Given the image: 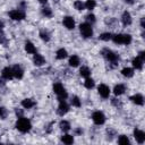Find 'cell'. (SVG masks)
Masks as SVG:
<instances>
[{
  "label": "cell",
  "instance_id": "1",
  "mask_svg": "<svg viewBox=\"0 0 145 145\" xmlns=\"http://www.w3.org/2000/svg\"><path fill=\"white\" fill-rule=\"evenodd\" d=\"M15 127L18 131L25 134V133H28L31 129H32V122L28 118H25L24 116L20 117V118H17V121L15 123Z\"/></svg>",
  "mask_w": 145,
  "mask_h": 145
},
{
  "label": "cell",
  "instance_id": "2",
  "mask_svg": "<svg viewBox=\"0 0 145 145\" xmlns=\"http://www.w3.org/2000/svg\"><path fill=\"white\" fill-rule=\"evenodd\" d=\"M114 44H118V45H129L133 41V37L130 34H122V33H118V34H114L112 35V39Z\"/></svg>",
  "mask_w": 145,
  "mask_h": 145
},
{
  "label": "cell",
  "instance_id": "3",
  "mask_svg": "<svg viewBox=\"0 0 145 145\" xmlns=\"http://www.w3.org/2000/svg\"><path fill=\"white\" fill-rule=\"evenodd\" d=\"M52 89H53L54 94L58 96V100L59 101L60 100H66L68 97V93H67L65 86L61 83H59V82L58 83H54L53 86H52Z\"/></svg>",
  "mask_w": 145,
  "mask_h": 145
},
{
  "label": "cell",
  "instance_id": "4",
  "mask_svg": "<svg viewBox=\"0 0 145 145\" xmlns=\"http://www.w3.org/2000/svg\"><path fill=\"white\" fill-rule=\"evenodd\" d=\"M79 33L84 39H91L93 36V27L92 24L85 22L79 25Z\"/></svg>",
  "mask_w": 145,
  "mask_h": 145
},
{
  "label": "cell",
  "instance_id": "5",
  "mask_svg": "<svg viewBox=\"0 0 145 145\" xmlns=\"http://www.w3.org/2000/svg\"><path fill=\"white\" fill-rule=\"evenodd\" d=\"M101 54L103 56V58L109 61V62H118L119 61V54L116 53L114 51L110 50V49H103L101 51Z\"/></svg>",
  "mask_w": 145,
  "mask_h": 145
},
{
  "label": "cell",
  "instance_id": "6",
  "mask_svg": "<svg viewBox=\"0 0 145 145\" xmlns=\"http://www.w3.org/2000/svg\"><path fill=\"white\" fill-rule=\"evenodd\" d=\"M8 16L10 17V19L12 20H16V22H20L23 20L25 17H26V14H25V10L24 9H12L8 12Z\"/></svg>",
  "mask_w": 145,
  "mask_h": 145
},
{
  "label": "cell",
  "instance_id": "7",
  "mask_svg": "<svg viewBox=\"0 0 145 145\" xmlns=\"http://www.w3.org/2000/svg\"><path fill=\"white\" fill-rule=\"evenodd\" d=\"M105 114L102 112V111H100V110H96V111H94L93 113H92V120H93V122L95 123V125H97V126H101V125H103L104 122H105Z\"/></svg>",
  "mask_w": 145,
  "mask_h": 145
},
{
  "label": "cell",
  "instance_id": "8",
  "mask_svg": "<svg viewBox=\"0 0 145 145\" xmlns=\"http://www.w3.org/2000/svg\"><path fill=\"white\" fill-rule=\"evenodd\" d=\"M69 112V104L66 102V100H60L58 108H57V113L61 117H63L65 114H67Z\"/></svg>",
  "mask_w": 145,
  "mask_h": 145
},
{
  "label": "cell",
  "instance_id": "9",
  "mask_svg": "<svg viewBox=\"0 0 145 145\" xmlns=\"http://www.w3.org/2000/svg\"><path fill=\"white\" fill-rule=\"evenodd\" d=\"M110 92H111L110 87L108 85H105V84H100L99 87H97V93L103 99H108L110 96Z\"/></svg>",
  "mask_w": 145,
  "mask_h": 145
},
{
  "label": "cell",
  "instance_id": "10",
  "mask_svg": "<svg viewBox=\"0 0 145 145\" xmlns=\"http://www.w3.org/2000/svg\"><path fill=\"white\" fill-rule=\"evenodd\" d=\"M11 70H12V76L14 78L16 79H22L24 77V69L20 65H14L11 67Z\"/></svg>",
  "mask_w": 145,
  "mask_h": 145
},
{
  "label": "cell",
  "instance_id": "11",
  "mask_svg": "<svg viewBox=\"0 0 145 145\" xmlns=\"http://www.w3.org/2000/svg\"><path fill=\"white\" fill-rule=\"evenodd\" d=\"M62 24H63V26L67 29H74L75 28V25H76L75 19L71 16H65L62 18Z\"/></svg>",
  "mask_w": 145,
  "mask_h": 145
},
{
  "label": "cell",
  "instance_id": "12",
  "mask_svg": "<svg viewBox=\"0 0 145 145\" xmlns=\"http://www.w3.org/2000/svg\"><path fill=\"white\" fill-rule=\"evenodd\" d=\"M134 138L136 139V142L138 144H143L145 142V133L139 128H135L134 129Z\"/></svg>",
  "mask_w": 145,
  "mask_h": 145
},
{
  "label": "cell",
  "instance_id": "13",
  "mask_svg": "<svg viewBox=\"0 0 145 145\" xmlns=\"http://www.w3.org/2000/svg\"><path fill=\"white\" fill-rule=\"evenodd\" d=\"M33 63L36 66V67H41L43 65H45V58L40 54V53H34L33 54Z\"/></svg>",
  "mask_w": 145,
  "mask_h": 145
},
{
  "label": "cell",
  "instance_id": "14",
  "mask_svg": "<svg viewBox=\"0 0 145 145\" xmlns=\"http://www.w3.org/2000/svg\"><path fill=\"white\" fill-rule=\"evenodd\" d=\"M133 23V18H131V15L129 11H123L122 15H121V24L123 26H129L130 24Z\"/></svg>",
  "mask_w": 145,
  "mask_h": 145
},
{
  "label": "cell",
  "instance_id": "15",
  "mask_svg": "<svg viewBox=\"0 0 145 145\" xmlns=\"http://www.w3.org/2000/svg\"><path fill=\"white\" fill-rule=\"evenodd\" d=\"M130 101L136 105H143L144 104V96L140 93H136L130 96Z\"/></svg>",
  "mask_w": 145,
  "mask_h": 145
},
{
  "label": "cell",
  "instance_id": "16",
  "mask_svg": "<svg viewBox=\"0 0 145 145\" xmlns=\"http://www.w3.org/2000/svg\"><path fill=\"white\" fill-rule=\"evenodd\" d=\"M1 77H2L5 80H10V79H12L14 76H12L11 67H5V68L1 70Z\"/></svg>",
  "mask_w": 145,
  "mask_h": 145
},
{
  "label": "cell",
  "instance_id": "17",
  "mask_svg": "<svg viewBox=\"0 0 145 145\" xmlns=\"http://www.w3.org/2000/svg\"><path fill=\"white\" fill-rule=\"evenodd\" d=\"M22 106L24 108V109H27V110H29V109H32V108H34L35 105H36V102L33 100V99H31V97H26V99H24L23 101H22Z\"/></svg>",
  "mask_w": 145,
  "mask_h": 145
},
{
  "label": "cell",
  "instance_id": "18",
  "mask_svg": "<svg viewBox=\"0 0 145 145\" xmlns=\"http://www.w3.org/2000/svg\"><path fill=\"white\" fill-rule=\"evenodd\" d=\"M68 63H69L70 67L76 68V67H78L79 63H80V58H79L77 54H72V56L69 57V61H68Z\"/></svg>",
  "mask_w": 145,
  "mask_h": 145
},
{
  "label": "cell",
  "instance_id": "19",
  "mask_svg": "<svg viewBox=\"0 0 145 145\" xmlns=\"http://www.w3.org/2000/svg\"><path fill=\"white\" fill-rule=\"evenodd\" d=\"M131 65H133V68H135L136 70H142L143 69V66H144V61L140 58L135 57L131 60Z\"/></svg>",
  "mask_w": 145,
  "mask_h": 145
},
{
  "label": "cell",
  "instance_id": "20",
  "mask_svg": "<svg viewBox=\"0 0 145 145\" xmlns=\"http://www.w3.org/2000/svg\"><path fill=\"white\" fill-rule=\"evenodd\" d=\"M126 92V86L123 84H117L114 87H113V94L116 96H120L122 95L123 93Z\"/></svg>",
  "mask_w": 145,
  "mask_h": 145
},
{
  "label": "cell",
  "instance_id": "21",
  "mask_svg": "<svg viewBox=\"0 0 145 145\" xmlns=\"http://www.w3.org/2000/svg\"><path fill=\"white\" fill-rule=\"evenodd\" d=\"M25 51H26L28 54H34V53H36V48H35L34 43L31 42V41H26V42H25Z\"/></svg>",
  "mask_w": 145,
  "mask_h": 145
},
{
  "label": "cell",
  "instance_id": "22",
  "mask_svg": "<svg viewBox=\"0 0 145 145\" xmlns=\"http://www.w3.org/2000/svg\"><path fill=\"white\" fill-rule=\"evenodd\" d=\"M134 74H135L134 68L125 67V68H122V69H121V75H122L123 77H126V78H131V77L134 76Z\"/></svg>",
  "mask_w": 145,
  "mask_h": 145
},
{
  "label": "cell",
  "instance_id": "23",
  "mask_svg": "<svg viewBox=\"0 0 145 145\" xmlns=\"http://www.w3.org/2000/svg\"><path fill=\"white\" fill-rule=\"evenodd\" d=\"M59 128H60V130H62L63 133H67V131L70 130L71 126H70V122H69L68 120L62 119V120H60V122H59Z\"/></svg>",
  "mask_w": 145,
  "mask_h": 145
},
{
  "label": "cell",
  "instance_id": "24",
  "mask_svg": "<svg viewBox=\"0 0 145 145\" xmlns=\"http://www.w3.org/2000/svg\"><path fill=\"white\" fill-rule=\"evenodd\" d=\"M67 57H68V52H67L66 49L60 48V49L57 50V52H56V58H57L58 60H63V59H66Z\"/></svg>",
  "mask_w": 145,
  "mask_h": 145
},
{
  "label": "cell",
  "instance_id": "25",
  "mask_svg": "<svg viewBox=\"0 0 145 145\" xmlns=\"http://www.w3.org/2000/svg\"><path fill=\"white\" fill-rule=\"evenodd\" d=\"M79 75L84 78H87V77H91V69L87 67V66H82L79 68Z\"/></svg>",
  "mask_w": 145,
  "mask_h": 145
},
{
  "label": "cell",
  "instance_id": "26",
  "mask_svg": "<svg viewBox=\"0 0 145 145\" xmlns=\"http://www.w3.org/2000/svg\"><path fill=\"white\" fill-rule=\"evenodd\" d=\"M39 35H40V39H41L43 42H49L50 39H51V35H50L49 31H46V29H41Z\"/></svg>",
  "mask_w": 145,
  "mask_h": 145
},
{
  "label": "cell",
  "instance_id": "27",
  "mask_svg": "<svg viewBox=\"0 0 145 145\" xmlns=\"http://www.w3.org/2000/svg\"><path fill=\"white\" fill-rule=\"evenodd\" d=\"M61 142L63 144H67V145H70L74 143V136L72 135H69V134H65L61 136Z\"/></svg>",
  "mask_w": 145,
  "mask_h": 145
},
{
  "label": "cell",
  "instance_id": "28",
  "mask_svg": "<svg viewBox=\"0 0 145 145\" xmlns=\"http://www.w3.org/2000/svg\"><path fill=\"white\" fill-rule=\"evenodd\" d=\"M41 14L45 17V18H51L52 17V15H53V11H52V9L50 8V7H43L42 9H41Z\"/></svg>",
  "mask_w": 145,
  "mask_h": 145
},
{
  "label": "cell",
  "instance_id": "29",
  "mask_svg": "<svg viewBox=\"0 0 145 145\" xmlns=\"http://www.w3.org/2000/svg\"><path fill=\"white\" fill-rule=\"evenodd\" d=\"M70 104H71L72 106H75V108H80V106H82V100H80L77 95H74V96H71V99H70Z\"/></svg>",
  "mask_w": 145,
  "mask_h": 145
},
{
  "label": "cell",
  "instance_id": "30",
  "mask_svg": "<svg viewBox=\"0 0 145 145\" xmlns=\"http://www.w3.org/2000/svg\"><path fill=\"white\" fill-rule=\"evenodd\" d=\"M84 86H85V88H87V89H92V88H94V86H95V82H94V79L91 78V77L85 78Z\"/></svg>",
  "mask_w": 145,
  "mask_h": 145
},
{
  "label": "cell",
  "instance_id": "31",
  "mask_svg": "<svg viewBox=\"0 0 145 145\" xmlns=\"http://www.w3.org/2000/svg\"><path fill=\"white\" fill-rule=\"evenodd\" d=\"M84 6H85V9L92 11V10L96 7V1H95V0H86V1L84 2Z\"/></svg>",
  "mask_w": 145,
  "mask_h": 145
},
{
  "label": "cell",
  "instance_id": "32",
  "mask_svg": "<svg viewBox=\"0 0 145 145\" xmlns=\"http://www.w3.org/2000/svg\"><path fill=\"white\" fill-rule=\"evenodd\" d=\"M112 33H110V32H104V33H101L100 34V36H99V39L101 40V41H104V42H108V41H110L111 39H112Z\"/></svg>",
  "mask_w": 145,
  "mask_h": 145
},
{
  "label": "cell",
  "instance_id": "33",
  "mask_svg": "<svg viewBox=\"0 0 145 145\" xmlns=\"http://www.w3.org/2000/svg\"><path fill=\"white\" fill-rule=\"evenodd\" d=\"M118 144H120V145H129L130 140L126 135H120L118 137Z\"/></svg>",
  "mask_w": 145,
  "mask_h": 145
},
{
  "label": "cell",
  "instance_id": "34",
  "mask_svg": "<svg viewBox=\"0 0 145 145\" xmlns=\"http://www.w3.org/2000/svg\"><path fill=\"white\" fill-rule=\"evenodd\" d=\"M74 8H75L76 10H78V11H83V10L85 9L84 2H83L82 0H76V1L74 2Z\"/></svg>",
  "mask_w": 145,
  "mask_h": 145
},
{
  "label": "cell",
  "instance_id": "35",
  "mask_svg": "<svg viewBox=\"0 0 145 145\" xmlns=\"http://www.w3.org/2000/svg\"><path fill=\"white\" fill-rule=\"evenodd\" d=\"M7 116H8V110L5 106H1L0 105V119L5 120L7 118Z\"/></svg>",
  "mask_w": 145,
  "mask_h": 145
},
{
  "label": "cell",
  "instance_id": "36",
  "mask_svg": "<svg viewBox=\"0 0 145 145\" xmlns=\"http://www.w3.org/2000/svg\"><path fill=\"white\" fill-rule=\"evenodd\" d=\"M85 19H86V22H87V23H89V24H93V23H95V22H96V17H95V15H94V14H88V15H86Z\"/></svg>",
  "mask_w": 145,
  "mask_h": 145
},
{
  "label": "cell",
  "instance_id": "37",
  "mask_svg": "<svg viewBox=\"0 0 145 145\" xmlns=\"http://www.w3.org/2000/svg\"><path fill=\"white\" fill-rule=\"evenodd\" d=\"M8 43V40H7V36L5 35L3 31H0V44H3L6 45Z\"/></svg>",
  "mask_w": 145,
  "mask_h": 145
},
{
  "label": "cell",
  "instance_id": "38",
  "mask_svg": "<svg viewBox=\"0 0 145 145\" xmlns=\"http://www.w3.org/2000/svg\"><path fill=\"white\" fill-rule=\"evenodd\" d=\"M15 114H16L17 118L23 117V116H24V111H23V109H20V108H16V109H15Z\"/></svg>",
  "mask_w": 145,
  "mask_h": 145
},
{
  "label": "cell",
  "instance_id": "39",
  "mask_svg": "<svg viewBox=\"0 0 145 145\" xmlns=\"http://www.w3.org/2000/svg\"><path fill=\"white\" fill-rule=\"evenodd\" d=\"M111 103H112V105H114L117 108H120L121 106V101L119 99H112L111 100Z\"/></svg>",
  "mask_w": 145,
  "mask_h": 145
},
{
  "label": "cell",
  "instance_id": "40",
  "mask_svg": "<svg viewBox=\"0 0 145 145\" xmlns=\"http://www.w3.org/2000/svg\"><path fill=\"white\" fill-rule=\"evenodd\" d=\"M138 58H140L143 61H145V52L144 51H140L139 53H138V56H137Z\"/></svg>",
  "mask_w": 145,
  "mask_h": 145
},
{
  "label": "cell",
  "instance_id": "41",
  "mask_svg": "<svg viewBox=\"0 0 145 145\" xmlns=\"http://www.w3.org/2000/svg\"><path fill=\"white\" fill-rule=\"evenodd\" d=\"M140 27H142L143 29L145 28V18H144V17L140 18Z\"/></svg>",
  "mask_w": 145,
  "mask_h": 145
},
{
  "label": "cell",
  "instance_id": "42",
  "mask_svg": "<svg viewBox=\"0 0 145 145\" xmlns=\"http://www.w3.org/2000/svg\"><path fill=\"white\" fill-rule=\"evenodd\" d=\"M75 134H76V135H82V134H83V129L76 128V129H75Z\"/></svg>",
  "mask_w": 145,
  "mask_h": 145
},
{
  "label": "cell",
  "instance_id": "43",
  "mask_svg": "<svg viewBox=\"0 0 145 145\" xmlns=\"http://www.w3.org/2000/svg\"><path fill=\"white\" fill-rule=\"evenodd\" d=\"M125 2L128 3V5H133V3L135 2V0H125Z\"/></svg>",
  "mask_w": 145,
  "mask_h": 145
},
{
  "label": "cell",
  "instance_id": "44",
  "mask_svg": "<svg viewBox=\"0 0 145 145\" xmlns=\"http://www.w3.org/2000/svg\"><path fill=\"white\" fill-rule=\"evenodd\" d=\"M3 26H5L3 22H2V20H0V31H3Z\"/></svg>",
  "mask_w": 145,
  "mask_h": 145
},
{
  "label": "cell",
  "instance_id": "45",
  "mask_svg": "<svg viewBox=\"0 0 145 145\" xmlns=\"http://www.w3.org/2000/svg\"><path fill=\"white\" fill-rule=\"evenodd\" d=\"M37 1H39L40 3H42V5H45V3H46L49 0H37Z\"/></svg>",
  "mask_w": 145,
  "mask_h": 145
}]
</instances>
